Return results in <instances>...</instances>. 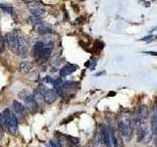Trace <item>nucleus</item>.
Returning <instances> with one entry per match:
<instances>
[{
    "label": "nucleus",
    "instance_id": "obj_29",
    "mask_svg": "<svg viewBox=\"0 0 157 147\" xmlns=\"http://www.w3.org/2000/svg\"><path fill=\"white\" fill-rule=\"evenodd\" d=\"M71 147H80V146H78V144H73Z\"/></svg>",
    "mask_w": 157,
    "mask_h": 147
},
{
    "label": "nucleus",
    "instance_id": "obj_18",
    "mask_svg": "<svg viewBox=\"0 0 157 147\" xmlns=\"http://www.w3.org/2000/svg\"><path fill=\"white\" fill-rule=\"evenodd\" d=\"M33 97H34V99H36V101L37 102V104H39V103H41L43 101H45L44 100V96L42 94V92L39 90V89H36V90H34L33 91Z\"/></svg>",
    "mask_w": 157,
    "mask_h": 147
},
{
    "label": "nucleus",
    "instance_id": "obj_1",
    "mask_svg": "<svg viewBox=\"0 0 157 147\" xmlns=\"http://www.w3.org/2000/svg\"><path fill=\"white\" fill-rule=\"evenodd\" d=\"M4 41L8 44L9 49L14 54L20 56V57H27L29 53V44L28 41L22 37L20 34L13 31L11 32L7 33L4 37Z\"/></svg>",
    "mask_w": 157,
    "mask_h": 147
},
{
    "label": "nucleus",
    "instance_id": "obj_13",
    "mask_svg": "<svg viewBox=\"0 0 157 147\" xmlns=\"http://www.w3.org/2000/svg\"><path fill=\"white\" fill-rule=\"evenodd\" d=\"M44 45H45V43H43L42 41H38V42H36L33 46V48H32V55H33V58L37 59L39 57V55H40V53L42 52L43 48H44Z\"/></svg>",
    "mask_w": 157,
    "mask_h": 147
},
{
    "label": "nucleus",
    "instance_id": "obj_4",
    "mask_svg": "<svg viewBox=\"0 0 157 147\" xmlns=\"http://www.w3.org/2000/svg\"><path fill=\"white\" fill-rule=\"evenodd\" d=\"M148 108L145 105H141L136 109V125L140 124H146L147 118H148Z\"/></svg>",
    "mask_w": 157,
    "mask_h": 147
},
{
    "label": "nucleus",
    "instance_id": "obj_6",
    "mask_svg": "<svg viewBox=\"0 0 157 147\" xmlns=\"http://www.w3.org/2000/svg\"><path fill=\"white\" fill-rule=\"evenodd\" d=\"M13 108L15 111V115L18 118L19 122H23L24 119L27 116V108L25 105H23L21 102L14 100L13 101Z\"/></svg>",
    "mask_w": 157,
    "mask_h": 147
},
{
    "label": "nucleus",
    "instance_id": "obj_2",
    "mask_svg": "<svg viewBox=\"0 0 157 147\" xmlns=\"http://www.w3.org/2000/svg\"><path fill=\"white\" fill-rule=\"evenodd\" d=\"M134 120L130 113L124 112L119 116V120H118V127H119V131L123 137L130 141L132 136V131H134Z\"/></svg>",
    "mask_w": 157,
    "mask_h": 147
},
{
    "label": "nucleus",
    "instance_id": "obj_15",
    "mask_svg": "<svg viewBox=\"0 0 157 147\" xmlns=\"http://www.w3.org/2000/svg\"><path fill=\"white\" fill-rule=\"evenodd\" d=\"M151 132L155 137L157 136V106L155 107V109L153 111V114H152L151 117Z\"/></svg>",
    "mask_w": 157,
    "mask_h": 147
},
{
    "label": "nucleus",
    "instance_id": "obj_14",
    "mask_svg": "<svg viewBox=\"0 0 157 147\" xmlns=\"http://www.w3.org/2000/svg\"><path fill=\"white\" fill-rule=\"evenodd\" d=\"M113 146L115 147H123L124 146V141H123V135L120 131H114L113 130Z\"/></svg>",
    "mask_w": 157,
    "mask_h": 147
},
{
    "label": "nucleus",
    "instance_id": "obj_10",
    "mask_svg": "<svg viewBox=\"0 0 157 147\" xmlns=\"http://www.w3.org/2000/svg\"><path fill=\"white\" fill-rule=\"evenodd\" d=\"M24 102H25V106H26L27 110H29V112L34 113L37 110L38 104H37V102L36 101V99H34L33 95L29 94V96L24 100Z\"/></svg>",
    "mask_w": 157,
    "mask_h": 147
},
{
    "label": "nucleus",
    "instance_id": "obj_16",
    "mask_svg": "<svg viewBox=\"0 0 157 147\" xmlns=\"http://www.w3.org/2000/svg\"><path fill=\"white\" fill-rule=\"evenodd\" d=\"M78 86V82L76 81H66L63 83V88H64V91H71L73 89H76Z\"/></svg>",
    "mask_w": 157,
    "mask_h": 147
},
{
    "label": "nucleus",
    "instance_id": "obj_12",
    "mask_svg": "<svg viewBox=\"0 0 157 147\" xmlns=\"http://www.w3.org/2000/svg\"><path fill=\"white\" fill-rule=\"evenodd\" d=\"M94 144H95V147H101L103 144H104V137H103V132H102L101 126H98V129L95 130Z\"/></svg>",
    "mask_w": 157,
    "mask_h": 147
},
{
    "label": "nucleus",
    "instance_id": "obj_20",
    "mask_svg": "<svg viewBox=\"0 0 157 147\" xmlns=\"http://www.w3.org/2000/svg\"><path fill=\"white\" fill-rule=\"evenodd\" d=\"M0 8H1L3 11H5L6 13L10 14V15H13V8L11 6H8V5H4V4H0Z\"/></svg>",
    "mask_w": 157,
    "mask_h": 147
},
{
    "label": "nucleus",
    "instance_id": "obj_22",
    "mask_svg": "<svg viewBox=\"0 0 157 147\" xmlns=\"http://www.w3.org/2000/svg\"><path fill=\"white\" fill-rule=\"evenodd\" d=\"M49 146H50V147H61L60 143H59V141H56V140H50V141H49Z\"/></svg>",
    "mask_w": 157,
    "mask_h": 147
},
{
    "label": "nucleus",
    "instance_id": "obj_28",
    "mask_svg": "<svg viewBox=\"0 0 157 147\" xmlns=\"http://www.w3.org/2000/svg\"><path fill=\"white\" fill-rule=\"evenodd\" d=\"M115 94H116L115 92H110V93H109V96H114Z\"/></svg>",
    "mask_w": 157,
    "mask_h": 147
},
{
    "label": "nucleus",
    "instance_id": "obj_27",
    "mask_svg": "<svg viewBox=\"0 0 157 147\" xmlns=\"http://www.w3.org/2000/svg\"><path fill=\"white\" fill-rule=\"evenodd\" d=\"M156 29H157V27H154V28H152L148 32H149V33H151V32H153L154 31H156Z\"/></svg>",
    "mask_w": 157,
    "mask_h": 147
},
{
    "label": "nucleus",
    "instance_id": "obj_5",
    "mask_svg": "<svg viewBox=\"0 0 157 147\" xmlns=\"http://www.w3.org/2000/svg\"><path fill=\"white\" fill-rule=\"evenodd\" d=\"M28 6L29 11H31L33 16H36L37 18H42L44 15H45V10L43 9V7L41 6V4L37 2V1H33L28 3Z\"/></svg>",
    "mask_w": 157,
    "mask_h": 147
},
{
    "label": "nucleus",
    "instance_id": "obj_19",
    "mask_svg": "<svg viewBox=\"0 0 157 147\" xmlns=\"http://www.w3.org/2000/svg\"><path fill=\"white\" fill-rule=\"evenodd\" d=\"M36 29L38 33H41V34H44V33H48L51 32V28L47 27L45 24H41L40 26H38L37 28H36Z\"/></svg>",
    "mask_w": 157,
    "mask_h": 147
},
{
    "label": "nucleus",
    "instance_id": "obj_7",
    "mask_svg": "<svg viewBox=\"0 0 157 147\" xmlns=\"http://www.w3.org/2000/svg\"><path fill=\"white\" fill-rule=\"evenodd\" d=\"M103 137H104V144L106 147H112L113 146V129L109 126H101Z\"/></svg>",
    "mask_w": 157,
    "mask_h": 147
},
{
    "label": "nucleus",
    "instance_id": "obj_17",
    "mask_svg": "<svg viewBox=\"0 0 157 147\" xmlns=\"http://www.w3.org/2000/svg\"><path fill=\"white\" fill-rule=\"evenodd\" d=\"M32 68H33V65H32V63L31 62H29V61H23L21 63V65H20V69H21V71L23 73H28L32 70Z\"/></svg>",
    "mask_w": 157,
    "mask_h": 147
},
{
    "label": "nucleus",
    "instance_id": "obj_9",
    "mask_svg": "<svg viewBox=\"0 0 157 147\" xmlns=\"http://www.w3.org/2000/svg\"><path fill=\"white\" fill-rule=\"evenodd\" d=\"M52 50H53V43L52 42H47V43H45L43 50L40 53L39 57L37 58V60L39 62H46L48 59H49V57H50Z\"/></svg>",
    "mask_w": 157,
    "mask_h": 147
},
{
    "label": "nucleus",
    "instance_id": "obj_26",
    "mask_svg": "<svg viewBox=\"0 0 157 147\" xmlns=\"http://www.w3.org/2000/svg\"><path fill=\"white\" fill-rule=\"evenodd\" d=\"M145 53H147V54H151V55H154V56H157V52H153V51H146Z\"/></svg>",
    "mask_w": 157,
    "mask_h": 147
},
{
    "label": "nucleus",
    "instance_id": "obj_11",
    "mask_svg": "<svg viewBox=\"0 0 157 147\" xmlns=\"http://www.w3.org/2000/svg\"><path fill=\"white\" fill-rule=\"evenodd\" d=\"M78 69L77 65H74V64H67V65L64 66L61 70H60V76L61 77H67L69 75H71L74 72H76Z\"/></svg>",
    "mask_w": 157,
    "mask_h": 147
},
{
    "label": "nucleus",
    "instance_id": "obj_8",
    "mask_svg": "<svg viewBox=\"0 0 157 147\" xmlns=\"http://www.w3.org/2000/svg\"><path fill=\"white\" fill-rule=\"evenodd\" d=\"M39 90L42 92V94L44 96V100H45V102L48 103V104H52V103L55 102V100L57 99V93L55 90L47 89V88L43 86Z\"/></svg>",
    "mask_w": 157,
    "mask_h": 147
},
{
    "label": "nucleus",
    "instance_id": "obj_24",
    "mask_svg": "<svg viewBox=\"0 0 157 147\" xmlns=\"http://www.w3.org/2000/svg\"><path fill=\"white\" fill-rule=\"evenodd\" d=\"M43 81L46 82V83H52V85L54 83V80L51 77H45L43 78Z\"/></svg>",
    "mask_w": 157,
    "mask_h": 147
},
{
    "label": "nucleus",
    "instance_id": "obj_23",
    "mask_svg": "<svg viewBox=\"0 0 157 147\" xmlns=\"http://www.w3.org/2000/svg\"><path fill=\"white\" fill-rule=\"evenodd\" d=\"M156 36H145V37H142L141 38V40H144V41H147V42H150L153 40V38H155Z\"/></svg>",
    "mask_w": 157,
    "mask_h": 147
},
{
    "label": "nucleus",
    "instance_id": "obj_3",
    "mask_svg": "<svg viewBox=\"0 0 157 147\" xmlns=\"http://www.w3.org/2000/svg\"><path fill=\"white\" fill-rule=\"evenodd\" d=\"M2 115L4 118L5 126L7 127L9 132L12 134H16L18 131V123H19V120L16 117V115L13 114L8 108L2 112Z\"/></svg>",
    "mask_w": 157,
    "mask_h": 147
},
{
    "label": "nucleus",
    "instance_id": "obj_25",
    "mask_svg": "<svg viewBox=\"0 0 157 147\" xmlns=\"http://www.w3.org/2000/svg\"><path fill=\"white\" fill-rule=\"evenodd\" d=\"M3 42L4 40L2 38H0V53H2L3 50H4V45H3Z\"/></svg>",
    "mask_w": 157,
    "mask_h": 147
},
{
    "label": "nucleus",
    "instance_id": "obj_21",
    "mask_svg": "<svg viewBox=\"0 0 157 147\" xmlns=\"http://www.w3.org/2000/svg\"><path fill=\"white\" fill-rule=\"evenodd\" d=\"M19 98L20 99H22V100H25L26 98L29 96V92L27 90H21L19 92V94H18Z\"/></svg>",
    "mask_w": 157,
    "mask_h": 147
}]
</instances>
